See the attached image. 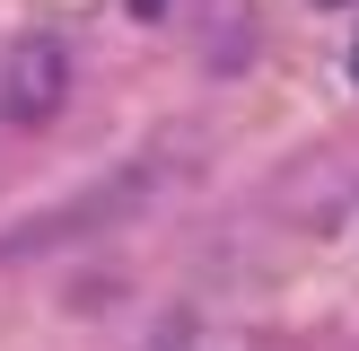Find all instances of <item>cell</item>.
Returning <instances> with one entry per match:
<instances>
[{
  "label": "cell",
  "instance_id": "3",
  "mask_svg": "<svg viewBox=\"0 0 359 351\" xmlns=\"http://www.w3.org/2000/svg\"><path fill=\"white\" fill-rule=\"evenodd\" d=\"M132 18H167V0H132Z\"/></svg>",
  "mask_w": 359,
  "mask_h": 351
},
{
  "label": "cell",
  "instance_id": "2",
  "mask_svg": "<svg viewBox=\"0 0 359 351\" xmlns=\"http://www.w3.org/2000/svg\"><path fill=\"white\" fill-rule=\"evenodd\" d=\"M62 97H70V53L53 44V35H18V44L0 53V123L44 132V123L62 114Z\"/></svg>",
  "mask_w": 359,
  "mask_h": 351
},
{
  "label": "cell",
  "instance_id": "1",
  "mask_svg": "<svg viewBox=\"0 0 359 351\" xmlns=\"http://www.w3.org/2000/svg\"><path fill=\"white\" fill-rule=\"evenodd\" d=\"M167 185V167L158 158H140V167H123V176H97L88 193H70L62 211H44V220H27V228H9L0 237V255H62V246H79V237H97V228H114V220H132L149 193Z\"/></svg>",
  "mask_w": 359,
  "mask_h": 351
},
{
  "label": "cell",
  "instance_id": "4",
  "mask_svg": "<svg viewBox=\"0 0 359 351\" xmlns=\"http://www.w3.org/2000/svg\"><path fill=\"white\" fill-rule=\"evenodd\" d=\"M351 70H359V53H351Z\"/></svg>",
  "mask_w": 359,
  "mask_h": 351
}]
</instances>
